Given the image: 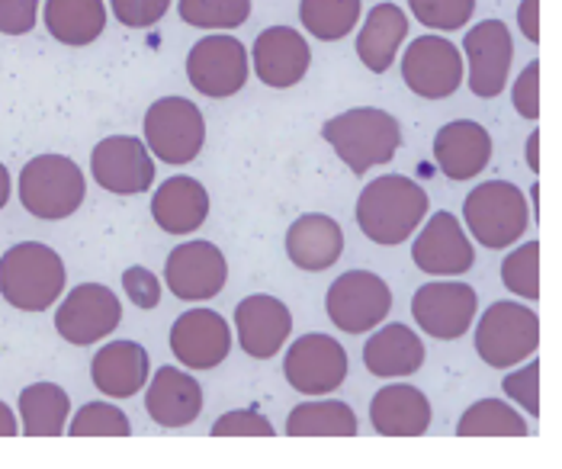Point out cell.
<instances>
[{
	"mask_svg": "<svg viewBox=\"0 0 562 469\" xmlns=\"http://www.w3.org/2000/svg\"><path fill=\"white\" fill-rule=\"evenodd\" d=\"M145 389V412L158 427L193 425L203 412V386L196 383L180 367H161L155 377H148Z\"/></svg>",
	"mask_w": 562,
	"mask_h": 469,
	"instance_id": "obj_22",
	"label": "cell"
},
{
	"mask_svg": "<svg viewBox=\"0 0 562 469\" xmlns=\"http://www.w3.org/2000/svg\"><path fill=\"white\" fill-rule=\"evenodd\" d=\"M390 309V283L376 277L373 270H347L328 287V297H325V312L331 325L347 335H363V332L380 328Z\"/></svg>",
	"mask_w": 562,
	"mask_h": 469,
	"instance_id": "obj_8",
	"label": "cell"
},
{
	"mask_svg": "<svg viewBox=\"0 0 562 469\" xmlns=\"http://www.w3.org/2000/svg\"><path fill=\"white\" fill-rule=\"evenodd\" d=\"M283 377L300 395H328L347 380V350L331 335H303L286 350Z\"/></svg>",
	"mask_w": 562,
	"mask_h": 469,
	"instance_id": "obj_14",
	"label": "cell"
},
{
	"mask_svg": "<svg viewBox=\"0 0 562 469\" xmlns=\"http://www.w3.org/2000/svg\"><path fill=\"white\" fill-rule=\"evenodd\" d=\"M357 225L360 232L383 248H395L415 235L428 215V193L412 177L386 174L363 187L357 197Z\"/></svg>",
	"mask_w": 562,
	"mask_h": 469,
	"instance_id": "obj_1",
	"label": "cell"
},
{
	"mask_svg": "<svg viewBox=\"0 0 562 469\" xmlns=\"http://www.w3.org/2000/svg\"><path fill=\"white\" fill-rule=\"evenodd\" d=\"M13 434H20V422L13 415V409L0 402V437H13Z\"/></svg>",
	"mask_w": 562,
	"mask_h": 469,
	"instance_id": "obj_45",
	"label": "cell"
},
{
	"mask_svg": "<svg viewBox=\"0 0 562 469\" xmlns=\"http://www.w3.org/2000/svg\"><path fill=\"white\" fill-rule=\"evenodd\" d=\"M65 434H75V437H130L132 422L120 405L87 402L85 409L71 418Z\"/></svg>",
	"mask_w": 562,
	"mask_h": 469,
	"instance_id": "obj_36",
	"label": "cell"
},
{
	"mask_svg": "<svg viewBox=\"0 0 562 469\" xmlns=\"http://www.w3.org/2000/svg\"><path fill=\"white\" fill-rule=\"evenodd\" d=\"M370 425L383 437H422L431 427V402L418 386H383L370 402Z\"/></svg>",
	"mask_w": 562,
	"mask_h": 469,
	"instance_id": "obj_24",
	"label": "cell"
},
{
	"mask_svg": "<svg viewBox=\"0 0 562 469\" xmlns=\"http://www.w3.org/2000/svg\"><path fill=\"white\" fill-rule=\"evenodd\" d=\"M248 48L235 36H206L187 55V78L196 93L210 100L235 97L248 85Z\"/></svg>",
	"mask_w": 562,
	"mask_h": 469,
	"instance_id": "obj_12",
	"label": "cell"
},
{
	"mask_svg": "<svg viewBox=\"0 0 562 469\" xmlns=\"http://www.w3.org/2000/svg\"><path fill=\"white\" fill-rule=\"evenodd\" d=\"M322 138L335 148L350 174L363 177L395 158V152L402 148V126L380 107H353L331 116L322 126Z\"/></svg>",
	"mask_w": 562,
	"mask_h": 469,
	"instance_id": "obj_2",
	"label": "cell"
},
{
	"mask_svg": "<svg viewBox=\"0 0 562 469\" xmlns=\"http://www.w3.org/2000/svg\"><path fill=\"white\" fill-rule=\"evenodd\" d=\"M402 81L422 100H447L463 85V52L443 36H418L402 55Z\"/></svg>",
	"mask_w": 562,
	"mask_h": 469,
	"instance_id": "obj_11",
	"label": "cell"
},
{
	"mask_svg": "<svg viewBox=\"0 0 562 469\" xmlns=\"http://www.w3.org/2000/svg\"><path fill=\"white\" fill-rule=\"evenodd\" d=\"M110 7H113V16L123 26H130V30H148L158 20H165L171 0H110Z\"/></svg>",
	"mask_w": 562,
	"mask_h": 469,
	"instance_id": "obj_40",
	"label": "cell"
},
{
	"mask_svg": "<svg viewBox=\"0 0 562 469\" xmlns=\"http://www.w3.org/2000/svg\"><path fill=\"white\" fill-rule=\"evenodd\" d=\"M408 10L428 30L453 33V30L467 26V20L476 10V0H408Z\"/></svg>",
	"mask_w": 562,
	"mask_h": 469,
	"instance_id": "obj_37",
	"label": "cell"
},
{
	"mask_svg": "<svg viewBox=\"0 0 562 469\" xmlns=\"http://www.w3.org/2000/svg\"><path fill=\"white\" fill-rule=\"evenodd\" d=\"M363 13V0H300V20L305 33L322 43H338L353 33Z\"/></svg>",
	"mask_w": 562,
	"mask_h": 469,
	"instance_id": "obj_32",
	"label": "cell"
},
{
	"mask_svg": "<svg viewBox=\"0 0 562 469\" xmlns=\"http://www.w3.org/2000/svg\"><path fill=\"white\" fill-rule=\"evenodd\" d=\"M512 103L527 123L540 120V62H530L512 87Z\"/></svg>",
	"mask_w": 562,
	"mask_h": 469,
	"instance_id": "obj_41",
	"label": "cell"
},
{
	"mask_svg": "<svg viewBox=\"0 0 562 469\" xmlns=\"http://www.w3.org/2000/svg\"><path fill=\"white\" fill-rule=\"evenodd\" d=\"M165 280L173 297L183 302H210L225 290L228 260L213 242H187L168 255Z\"/></svg>",
	"mask_w": 562,
	"mask_h": 469,
	"instance_id": "obj_16",
	"label": "cell"
},
{
	"mask_svg": "<svg viewBox=\"0 0 562 469\" xmlns=\"http://www.w3.org/2000/svg\"><path fill=\"white\" fill-rule=\"evenodd\" d=\"M145 145L165 165H190L206 145L203 110L187 97H161L145 113Z\"/></svg>",
	"mask_w": 562,
	"mask_h": 469,
	"instance_id": "obj_7",
	"label": "cell"
},
{
	"mask_svg": "<svg viewBox=\"0 0 562 469\" xmlns=\"http://www.w3.org/2000/svg\"><path fill=\"white\" fill-rule=\"evenodd\" d=\"M65 260L43 242H20L0 257V297L20 312L52 309L65 293Z\"/></svg>",
	"mask_w": 562,
	"mask_h": 469,
	"instance_id": "obj_3",
	"label": "cell"
},
{
	"mask_svg": "<svg viewBox=\"0 0 562 469\" xmlns=\"http://www.w3.org/2000/svg\"><path fill=\"white\" fill-rule=\"evenodd\" d=\"M93 180L116 197H135L155 183V155L135 135H106L90 152Z\"/></svg>",
	"mask_w": 562,
	"mask_h": 469,
	"instance_id": "obj_13",
	"label": "cell"
},
{
	"mask_svg": "<svg viewBox=\"0 0 562 469\" xmlns=\"http://www.w3.org/2000/svg\"><path fill=\"white\" fill-rule=\"evenodd\" d=\"M232 350V328L216 309H187L171 328V354L187 370H213Z\"/></svg>",
	"mask_w": 562,
	"mask_h": 469,
	"instance_id": "obj_18",
	"label": "cell"
},
{
	"mask_svg": "<svg viewBox=\"0 0 562 469\" xmlns=\"http://www.w3.org/2000/svg\"><path fill=\"white\" fill-rule=\"evenodd\" d=\"M123 322V302L103 283L75 287L55 312V332L75 347L106 342Z\"/></svg>",
	"mask_w": 562,
	"mask_h": 469,
	"instance_id": "obj_9",
	"label": "cell"
},
{
	"mask_svg": "<svg viewBox=\"0 0 562 469\" xmlns=\"http://www.w3.org/2000/svg\"><path fill=\"white\" fill-rule=\"evenodd\" d=\"M502 389H505V395L512 402H518L530 418L540 415V364L533 357H527V364L520 370L508 373L502 380Z\"/></svg>",
	"mask_w": 562,
	"mask_h": 469,
	"instance_id": "obj_38",
	"label": "cell"
},
{
	"mask_svg": "<svg viewBox=\"0 0 562 469\" xmlns=\"http://www.w3.org/2000/svg\"><path fill=\"white\" fill-rule=\"evenodd\" d=\"M463 52L470 62V90L482 100H495L508 85L515 62L512 30L502 20H482L467 33Z\"/></svg>",
	"mask_w": 562,
	"mask_h": 469,
	"instance_id": "obj_15",
	"label": "cell"
},
{
	"mask_svg": "<svg viewBox=\"0 0 562 469\" xmlns=\"http://www.w3.org/2000/svg\"><path fill=\"white\" fill-rule=\"evenodd\" d=\"M463 222L482 248L505 252L530 228V206L512 180H485L467 197Z\"/></svg>",
	"mask_w": 562,
	"mask_h": 469,
	"instance_id": "obj_4",
	"label": "cell"
},
{
	"mask_svg": "<svg viewBox=\"0 0 562 469\" xmlns=\"http://www.w3.org/2000/svg\"><path fill=\"white\" fill-rule=\"evenodd\" d=\"M527 165L533 174L540 171V132H530L527 138Z\"/></svg>",
	"mask_w": 562,
	"mask_h": 469,
	"instance_id": "obj_46",
	"label": "cell"
},
{
	"mask_svg": "<svg viewBox=\"0 0 562 469\" xmlns=\"http://www.w3.org/2000/svg\"><path fill=\"white\" fill-rule=\"evenodd\" d=\"M85 197V171L68 155H40L20 171V203L43 222H61L75 215Z\"/></svg>",
	"mask_w": 562,
	"mask_h": 469,
	"instance_id": "obj_5",
	"label": "cell"
},
{
	"mask_svg": "<svg viewBox=\"0 0 562 469\" xmlns=\"http://www.w3.org/2000/svg\"><path fill=\"white\" fill-rule=\"evenodd\" d=\"M71 399L58 383H33L20 392V422L30 437H58L68 427Z\"/></svg>",
	"mask_w": 562,
	"mask_h": 469,
	"instance_id": "obj_30",
	"label": "cell"
},
{
	"mask_svg": "<svg viewBox=\"0 0 562 469\" xmlns=\"http://www.w3.org/2000/svg\"><path fill=\"white\" fill-rule=\"evenodd\" d=\"M151 215L168 235H190L210 219V193L196 177H168L151 197Z\"/></svg>",
	"mask_w": 562,
	"mask_h": 469,
	"instance_id": "obj_26",
	"label": "cell"
},
{
	"mask_svg": "<svg viewBox=\"0 0 562 469\" xmlns=\"http://www.w3.org/2000/svg\"><path fill=\"white\" fill-rule=\"evenodd\" d=\"M177 13L196 30H238L251 16V0H180Z\"/></svg>",
	"mask_w": 562,
	"mask_h": 469,
	"instance_id": "obj_34",
	"label": "cell"
},
{
	"mask_svg": "<svg viewBox=\"0 0 562 469\" xmlns=\"http://www.w3.org/2000/svg\"><path fill=\"white\" fill-rule=\"evenodd\" d=\"M216 437H273V425L260 415L258 409H238V412H225L218 415L213 425Z\"/></svg>",
	"mask_w": 562,
	"mask_h": 469,
	"instance_id": "obj_39",
	"label": "cell"
},
{
	"mask_svg": "<svg viewBox=\"0 0 562 469\" xmlns=\"http://www.w3.org/2000/svg\"><path fill=\"white\" fill-rule=\"evenodd\" d=\"M425 344L408 325H386L363 347V367L380 380L415 377L425 364Z\"/></svg>",
	"mask_w": 562,
	"mask_h": 469,
	"instance_id": "obj_27",
	"label": "cell"
},
{
	"mask_svg": "<svg viewBox=\"0 0 562 469\" xmlns=\"http://www.w3.org/2000/svg\"><path fill=\"white\" fill-rule=\"evenodd\" d=\"M7 200H10V171L0 161V210L7 206Z\"/></svg>",
	"mask_w": 562,
	"mask_h": 469,
	"instance_id": "obj_47",
	"label": "cell"
},
{
	"mask_svg": "<svg viewBox=\"0 0 562 469\" xmlns=\"http://www.w3.org/2000/svg\"><path fill=\"white\" fill-rule=\"evenodd\" d=\"M40 16V0H0V33L26 36L33 33Z\"/></svg>",
	"mask_w": 562,
	"mask_h": 469,
	"instance_id": "obj_42",
	"label": "cell"
},
{
	"mask_svg": "<svg viewBox=\"0 0 562 469\" xmlns=\"http://www.w3.org/2000/svg\"><path fill=\"white\" fill-rule=\"evenodd\" d=\"M502 283L524 302L540 299V245L527 242L502 260Z\"/></svg>",
	"mask_w": 562,
	"mask_h": 469,
	"instance_id": "obj_35",
	"label": "cell"
},
{
	"mask_svg": "<svg viewBox=\"0 0 562 469\" xmlns=\"http://www.w3.org/2000/svg\"><path fill=\"white\" fill-rule=\"evenodd\" d=\"M45 30L55 43L85 48L106 30L103 0H45Z\"/></svg>",
	"mask_w": 562,
	"mask_h": 469,
	"instance_id": "obj_29",
	"label": "cell"
},
{
	"mask_svg": "<svg viewBox=\"0 0 562 469\" xmlns=\"http://www.w3.org/2000/svg\"><path fill=\"white\" fill-rule=\"evenodd\" d=\"M479 312V297L470 283L460 280H437V283H425L422 290H415L412 297V315L415 325L431 335L437 342H457L463 338Z\"/></svg>",
	"mask_w": 562,
	"mask_h": 469,
	"instance_id": "obj_10",
	"label": "cell"
},
{
	"mask_svg": "<svg viewBox=\"0 0 562 469\" xmlns=\"http://www.w3.org/2000/svg\"><path fill=\"white\" fill-rule=\"evenodd\" d=\"M290 332H293V315L286 302H280L277 297L255 293L235 305V335L241 350L255 360L277 357L286 347Z\"/></svg>",
	"mask_w": 562,
	"mask_h": 469,
	"instance_id": "obj_19",
	"label": "cell"
},
{
	"mask_svg": "<svg viewBox=\"0 0 562 469\" xmlns=\"http://www.w3.org/2000/svg\"><path fill=\"white\" fill-rule=\"evenodd\" d=\"M408 36V16L402 13V7L395 3H376L367 20L363 30L357 36V58L363 62L367 71L373 75H386L398 55V45Z\"/></svg>",
	"mask_w": 562,
	"mask_h": 469,
	"instance_id": "obj_28",
	"label": "cell"
},
{
	"mask_svg": "<svg viewBox=\"0 0 562 469\" xmlns=\"http://www.w3.org/2000/svg\"><path fill=\"white\" fill-rule=\"evenodd\" d=\"M255 75L273 90L296 87L312 68V45L293 26H270L255 40Z\"/></svg>",
	"mask_w": 562,
	"mask_h": 469,
	"instance_id": "obj_20",
	"label": "cell"
},
{
	"mask_svg": "<svg viewBox=\"0 0 562 469\" xmlns=\"http://www.w3.org/2000/svg\"><path fill=\"white\" fill-rule=\"evenodd\" d=\"M540 347V319L524 302H492L476 325V354L492 370H512Z\"/></svg>",
	"mask_w": 562,
	"mask_h": 469,
	"instance_id": "obj_6",
	"label": "cell"
},
{
	"mask_svg": "<svg viewBox=\"0 0 562 469\" xmlns=\"http://www.w3.org/2000/svg\"><path fill=\"white\" fill-rule=\"evenodd\" d=\"M412 260L428 277H463L476 264V252L457 215L434 213L412 245Z\"/></svg>",
	"mask_w": 562,
	"mask_h": 469,
	"instance_id": "obj_17",
	"label": "cell"
},
{
	"mask_svg": "<svg viewBox=\"0 0 562 469\" xmlns=\"http://www.w3.org/2000/svg\"><path fill=\"white\" fill-rule=\"evenodd\" d=\"M518 26L527 43H540V0H520Z\"/></svg>",
	"mask_w": 562,
	"mask_h": 469,
	"instance_id": "obj_44",
	"label": "cell"
},
{
	"mask_svg": "<svg viewBox=\"0 0 562 469\" xmlns=\"http://www.w3.org/2000/svg\"><path fill=\"white\" fill-rule=\"evenodd\" d=\"M341 255H345V228L331 215L305 213L286 228V257L305 273H322L335 267Z\"/></svg>",
	"mask_w": 562,
	"mask_h": 469,
	"instance_id": "obj_25",
	"label": "cell"
},
{
	"mask_svg": "<svg viewBox=\"0 0 562 469\" xmlns=\"http://www.w3.org/2000/svg\"><path fill=\"white\" fill-rule=\"evenodd\" d=\"M151 377L148 350L135 342L103 344L90 360V380L106 399H132Z\"/></svg>",
	"mask_w": 562,
	"mask_h": 469,
	"instance_id": "obj_23",
	"label": "cell"
},
{
	"mask_svg": "<svg viewBox=\"0 0 562 469\" xmlns=\"http://www.w3.org/2000/svg\"><path fill=\"white\" fill-rule=\"evenodd\" d=\"M290 437H353L357 434V415L347 402H303L286 418Z\"/></svg>",
	"mask_w": 562,
	"mask_h": 469,
	"instance_id": "obj_31",
	"label": "cell"
},
{
	"mask_svg": "<svg viewBox=\"0 0 562 469\" xmlns=\"http://www.w3.org/2000/svg\"><path fill=\"white\" fill-rule=\"evenodd\" d=\"M123 290L138 309H155L161 302V280L148 267H130L123 273Z\"/></svg>",
	"mask_w": 562,
	"mask_h": 469,
	"instance_id": "obj_43",
	"label": "cell"
},
{
	"mask_svg": "<svg viewBox=\"0 0 562 469\" xmlns=\"http://www.w3.org/2000/svg\"><path fill=\"white\" fill-rule=\"evenodd\" d=\"M460 437H527L530 427L518 415V409L498 402V399H479L470 405L457 425Z\"/></svg>",
	"mask_w": 562,
	"mask_h": 469,
	"instance_id": "obj_33",
	"label": "cell"
},
{
	"mask_svg": "<svg viewBox=\"0 0 562 469\" xmlns=\"http://www.w3.org/2000/svg\"><path fill=\"white\" fill-rule=\"evenodd\" d=\"M492 135L482 123L473 120H453L437 129L434 135V161L447 180H473L492 161Z\"/></svg>",
	"mask_w": 562,
	"mask_h": 469,
	"instance_id": "obj_21",
	"label": "cell"
}]
</instances>
